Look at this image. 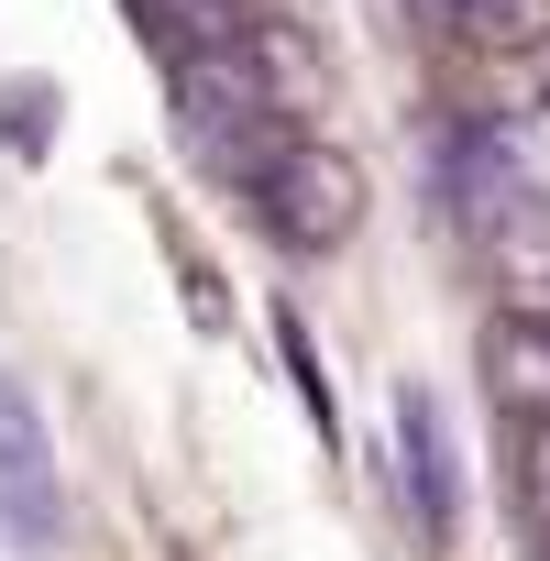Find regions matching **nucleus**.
I'll use <instances>...</instances> for the list:
<instances>
[{
  "label": "nucleus",
  "instance_id": "423d86ee",
  "mask_svg": "<svg viewBox=\"0 0 550 561\" xmlns=\"http://www.w3.org/2000/svg\"><path fill=\"white\" fill-rule=\"evenodd\" d=\"M133 23L165 45V67L176 56H220V45H242L253 34V0H133Z\"/></svg>",
  "mask_w": 550,
  "mask_h": 561
},
{
  "label": "nucleus",
  "instance_id": "20e7f679",
  "mask_svg": "<svg viewBox=\"0 0 550 561\" xmlns=\"http://www.w3.org/2000/svg\"><path fill=\"white\" fill-rule=\"evenodd\" d=\"M397 462H408L419 528L451 539V528H462V473H451V430H440V397H429V386H397Z\"/></svg>",
  "mask_w": 550,
  "mask_h": 561
},
{
  "label": "nucleus",
  "instance_id": "f257e3e1",
  "mask_svg": "<svg viewBox=\"0 0 550 561\" xmlns=\"http://www.w3.org/2000/svg\"><path fill=\"white\" fill-rule=\"evenodd\" d=\"M176 133H187V154H198L231 198H253L275 165H287V144H298V122H287V100H275V78H264L242 45H220V56H176Z\"/></svg>",
  "mask_w": 550,
  "mask_h": 561
},
{
  "label": "nucleus",
  "instance_id": "0eeeda50",
  "mask_svg": "<svg viewBox=\"0 0 550 561\" xmlns=\"http://www.w3.org/2000/svg\"><path fill=\"white\" fill-rule=\"evenodd\" d=\"M0 144H12V154H45V144H56V89H34V78L0 89Z\"/></svg>",
  "mask_w": 550,
  "mask_h": 561
},
{
  "label": "nucleus",
  "instance_id": "6e6552de",
  "mask_svg": "<svg viewBox=\"0 0 550 561\" xmlns=\"http://www.w3.org/2000/svg\"><path fill=\"white\" fill-rule=\"evenodd\" d=\"M275 342H287V375H298V397H309V419H320V440H331L342 419H331V375H320V353H309V320L275 309Z\"/></svg>",
  "mask_w": 550,
  "mask_h": 561
},
{
  "label": "nucleus",
  "instance_id": "1a4fd4ad",
  "mask_svg": "<svg viewBox=\"0 0 550 561\" xmlns=\"http://www.w3.org/2000/svg\"><path fill=\"white\" fill-rule=\"evenodd\" d=\"M419 12H429L440 34H528L539 0H419Z\"/></svg>",
  "mask_w": 550,
  "mask_h": 561
},
{
  "label": "nucleus",
  "instance_id": "f03ea898",
  "mask_svg": "<svg viewBox=\"0 0 550 561\" xmlns=\"http://www.w3.org/2000/svg\"><path fill=\"white\" fill-rule=\"evenodd\" d=\"M253 220L287 242V253H331V242H353V220H364V176H353L342 154H320V144H287V165L253 187Z\"/></svg>",
  "mask_w": 550,
  "mask_h": 561
},
{
  "label": "nucleus",
  "instance_id": "7ed1b4c3",
  "mask_svg": "<svg viewBox=\"0 0 550 561\" xmlns=\"http://www.w3.org/2000/svg\"><path fill=\"white\" fill-rule=\"evenodd\" d=\"M0 528L23 550H56L67 539V484H56V440L34 419V397L0 375Z\"/></svg>",
  "mask_w": 550,
  "mask_h": 561
},
{
  "label": "nucleus",
  "instance_id": "39448f33",
  "mask_svg": "<svg viewBox=\"0 0 550 561\" xmlns=\"http://www.w3.org/2000/svg\"><path fill=\"white\" fill-rule=\"evenodd\" d=\"M484 386L539 430V419H550V320H517V309L484 320Z\"/></svg>",
  "mask_w": 550,
  "mask_h": 561
}]
</instances>
